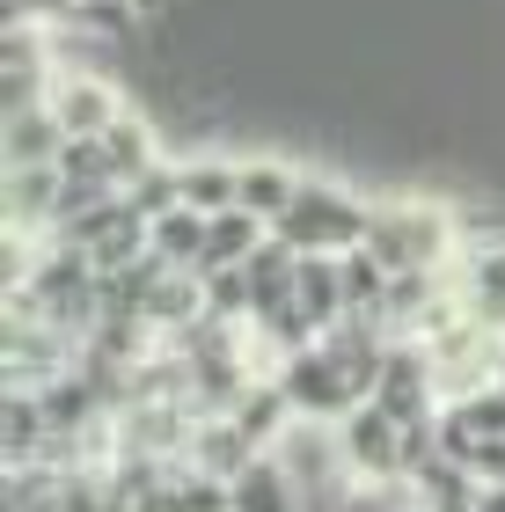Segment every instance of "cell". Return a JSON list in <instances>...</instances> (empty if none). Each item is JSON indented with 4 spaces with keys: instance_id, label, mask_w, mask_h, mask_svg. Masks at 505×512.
I'll list each match as a JSON object with an SVG mask.
<instances>
[{
    "instance_id": "obj_1",
    "label": "cell",
    "mask_w": 505,
    "mask_h": 512,
    "mask_svg": "<svg viewBox=\"0 0 505 512\" xmlns=\"http://www.w3.org/2000/svg\"><path fill=\"white\" fill-rule=\"evenodd\" d=\"M359 249H374L388 271H447L462 256V213L440 198H388L374 205V227Z\"/></svg>"
},
{
    "instance_id": "obj_2",
    "label": "cell",
    "mask_w": 505,
    "mask_h": 512,
    "mask_svg": "<svg viewBox=\"0 0 505 512\" xmlns=\"http://www.w3.org/2000/svg\"><path fill=\"white\" fill-rule=\"evenodd\" d=\"M366 227H374V205H366L352 183H337V176H301V191H293V205L279 213L271 235L293 242L301 256H344V249L366 242Z\"/></svg>"
},
{
    "instance_id": "obj_3",
    "label": "cell",
    "mask_w": 505,
    "mask_h": 512,
    "mask_svg": "<svg viewBox=\"0 0 505 512\" xmlns=\"http://www.w3.org/2000/svg\"><path fill=\"white\" fill-rule=\"evenodd\" d=\"M271 381L286 388L293 417H308V425H337L344 410H359L366 395H374V374H366L352 352H337L330 337H315L308 352L279 359V366H271Z\"/></svg>"
},
{
    "instance_id": "obj_4",
    "label": "cell",
    "mask_w": 505,
    "mask_h": 512,
    "mask_svg": "<svg viewBox=\"0 0 505 512\" xmlns=\"http://www.w3.org/2000/svg\"><path fill=\"white\" fill-rule=\"evenodd\" d=\"M403 432H410L403 417L366 395L359 410L337 417V461L366 483V491H374V483H403Z\"/></svg>"
},
{
    "instance_id": "obj_5",
    "label": "cell",
    "mask_w": 505,
    "mask_h": 512,
    "mask_svg": "<svg viewBox=\"0 0 505 512\" xmlns=\"http://www.w3.org/2000/svg\"><path fill=\"white\" fill-rule=\"evenodd\" d=\"M374 403L381 410H396L403 425H425V417H440V366H432L425 352V337H388V359H381V374H374Z\"/></svg>"
},
{
    "instance_id": "obj_6",
    "label": "cell",
    "mask_w": 505,
    "mask_h": 512,
    "mask_svg": "<svg viewBox=\"0 0 505 512\" xmlns=\"http://www.w3.org/2000/svg\"><path fill=\"white\" fill-rule=\"evenodd\" d=\"M44 110L66 125V139H103L132 103L118 96V81H110V74H96V66H59L52 88H44Z\"/></svg>"
},
{
    "instance_id": "obj_7",
    "label": "cell",
    "mask_w": 505,
    "mask_h": 512,
    "mask_svg": "<svg viewBox=\"0 0 505 512\" xmlns=\"http://www.w3.org/2000/svg\"><path fill=\"white\" fill-rule=\"evenodd\" d=\"M454 293L462 308L484 322V330L505 337V235H469L462 256H454Z\"/></svg>"
},
{
    "instance_id": "obj_8",
    "label": "cell",
    "mask_w": 505,
    "mask_h": 512,
    "mask_svg": "<svg viewBox=\"0 0 505 512\" xmlns=\"http://www.w3.org/2000/svg\"><path fill=\"white\" fill-rule=\"evenodd\" d=\"M66 205V176L59 161H30V169H8V227L22 235H52Z\"/></svg>"
},
{
    "instance_id": "obj_9",
    "label": "cell",
    "mask_w": 505,
    "mask_h": 512,
    "mask_svg": "<svg viewBox=\"0 0 505 512\" xmlns=\"http://www.w3.org/2000/svg\"><path fill=\"white\" fill-rule=\"evenodd\" d=\"M227 498H235V512H301V483H293L279 447H264L227 476Z\"/></svg>"
},
{
    "instance_id": "obj_10",
    "label": "cell",
    "mask_w": 505,
    "mask_h": 512,
    "mask_svg": "<svg viewBox=\"0 0 505 512\" xmlns=\"http://www.w3.org/2000/svg\"><path fill=\"white\" fill-rule=\"evenodd\" d=\"M0 139H8V169H30V161H59L66 147V125L52 118L44 103H22V110H0Z\"/></svg>"
},
{
    "instance_id": "obj_11",
    "label": "cell",
    "mask_w": 505,
    "mask_h": 512,
    "mask_svg": "<svg viewBox=\"0 0 505 512\" xmlns=\"http://www.w3.org/2000/svg\"><path fill=\"white\" fill-rule=\"evenodd\" d=\"M271 220H257L249 205H227V213H205V271L213 264H249L264 249Z\"/></svg>"
},
{
    "instance_id": "obj_12",
    "label": "cell",
    "mask_w": 505,
    "mask_h": 512,
    "mask_svg": "<svg viewBox=\"0 0 505 512\" xmlns=\"http://www.w3.org/2000/svg\"><path fill=\"white\" fill-rule=\"evenodd\" d=\"M293 191H301V169H293V161H279V154L242 161V205H249L257 220H271V227H279V213L293 205Z\"/></svg>"
},
{
    "instance_id": "obj_13",
    "label": "cell",
    "mask_w": 505,
    "mask_h": 512,
    "mask_svg": "<svg viewBox=\"0 0 505 512\" xmlns=\"http://www.w3.org/2000/svg\"><path fill=\"white\" fill-rule=\"evenodd\" d=\"M293 300L315 315V330H330L337 315H352V300H344V256H301V286Z\"/></svg>"
},
{
    "instance_id": "obj_14",
    "label": "cell",
    "mask_w": 505,
    "mask_h": 512,
    "mask_svg": "<svg viewBox=\"0 0 505 512\" xmlns=\"http://www.w3.org/2000/svg\"><path fill=\"white\" fill-rule=\"evenodd\" d=\"M147 242L162 264H183V271H205V213L198 205H176V213H162L147 227Z\"/></svg>"
},
{
    "instance_id": "obj_15",
    "label": "cell",
    "mask_w": 505,
    "mask_h": 512,
    "mask_svg": "<svg viewBox=\"0 0 505 512\" xmlns=\"http://www.w3.org/2000/svg\"><path fill=\"white\" fill-rule=\"evenodd\" d=\"M183 205H198V213L242 205V161H183Z\"/></svg>"
},
{
    "instance_id": "obj_16",
    "label": "cell",
    "mask_w": 505,
    "mask_h": 512,
    "mask_svg": "<svg viewBox=\"0 0 505 512\" xmlns=\"http://www.w3.org/2000/svg\"><path fill=\"white\" fill-rule=\"evenodd\" d=\"M103 147H110V169H118V183L147 176L154 161H162V154H154V125L140 118V110H125V118H118V125L103 132Z\"/></svg>"
},
{
    "instance_id": "obj_17",
    "label": "cell",
    "mask_w": 505,
    "mask_h": 512,
    "mask_svg": "<svg viewBox=\"0 0 505 512\" xmlns=\"http://www.w3.org/2000/svg\"><path fill=\"white\" fill-rule=\"evenodd\" d=\"M125 198L140 205V213H147V227H154L162 213H176V205H183V169H169V161H154L147 176H132V183H125Z\"/></svg>"
},
{
    "instance_id": "obj_18",
    "label": "cell",
    "mask_w": 505,
    "mask_h": 512,
    "mask_svg": "<svg viewBox=\"0 0 505 512\" xmlns=\"http://www.w3.org/2000/svg\"><path fill=\"white\" fill-rule=\"evenodd\" d=\"M205 315L213 322H249V271L242 264H213L205 271Z\"/></svg>"
},
{
    "instance_id": "obj_19",
    "label": "cell",
    "mask_w": 505,
    "mask_h": 512,
    "mask_svg": "<svg viewBox=\"0 0 505 512\" xmlns=\"http://www.w3.org/2000/svg\"><path fill=\"white\" fill-rule=\"evenodd\" d=\"M476 512H505V483H484V498H476Z\"/></svg>"
}]
</instances>
